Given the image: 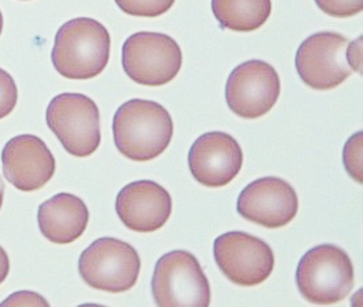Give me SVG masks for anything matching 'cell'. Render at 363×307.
<instances>
[{
    "mask_svg": "<svg viewBox=\"0 0 363 307\" xmlns=\"http://www.w3.org/2000/svg\"><path fill=\"white\" fill-rule=\"evenodd\" d=\"M173 120L162 105L147 99H130L113 118L116 147L137 162L158 157L173 138Z\"/></svg>",
    "mask_w": 363,
    "mask_h": 307,
    "instance_id": "cell-1",
    "label": "cell"
},
{
    "mask_svg": "<svg viewBox=\"0 0 363 307\" xmlns=\"http://www.w3.org/2000/svg\"><path fill=\"white\" fill-rule=\"evenodd\" d=\"M110 42L108 28L96 19H72L55 35L51 61L65 78L90 79L108 66Z\"/></svg>",
    "mask_w": 363,
    "mask_h": 307,
    "instance_id": "cell-2",
    "label": "cell"
},
{
    "mask_svg": "<svg viewBox=\"0 0 363 307\" xmlns=\"http://www.w3.org/2000/svg\"><path fill=\"white\" fill-rule=\"evenodd\" d=\"M355 282L349 255L337 246L311 248L296 269V284L303 298L314 305H334L350 294Z\"/></svg>",
    "mask_w": 363,
    "mask_h": 307,
    "instance_id": "cell-3",
    "label": "cell"
},
{
    "mask_svg": "<svg viewBox=\"0 0 363 307\" xmlns=\"http://www.w3.org/2000/svg\"><path fill=\"white\" fill-rule=\"evenodd\" d=\"M152 293L160 307H208L211 286L199 260L188 251H172L158 259Z\"/></svg>",
    "mask_w": 363,
    "mask_h": 307,
    "instance_id": "cell-4",
    "label": "cell"
},
{
    "mask_svg": "<svg viewBox=\"0 0 363 307\" xmlns=\"http://www.w3.org/2000/svg\"><path fill=\"white\" fill-rule=\"evenodd\" d=\"M78 270L90 287L106 293H123L137 283L141 259L129 243L116 238H101L79 257Z\"/></svg>",
    "mask_w": 363,
    "mask_h": 307,
    "instance_id": "cell-5",
    "label": "cell"
},
{
    "mask_svg": "<svg viewBox=\"0 0 363 307\" xmlns=\"http://www.w3.org/2000/svg\"><path fill=\"white\" fill-rule=\"evenodd\" d=\"M182 51L177 42L161 33H135L122 48V67L135 84L158 87L180 73Z\"/></svg>",
    "mask_w": 363,
    "mask_h": 307,
    "instance_id": "cell-6",
    "label": "cell"
},
{
    "mask_svg": "<svg viewBox=\"0 0 363 307\" xmlns=\"http://www.w3.org/2000/svg\"><path fill=\"white\" fill-rule=\"evenodd\" d=\"M46 123L75 157H87L101 144V123L97 104L85 94L63 93L50 101Z\"/></svg>",
    "mask_w": 363,
    "mask_h": 307,
    "instance_id": "cell-7",
    "label": "cell"
},
{
    "mask_svg": "<svg viewBox=\"0 0 363 307\" xmlns=\"http://www.w3.org/2000/svg\"><path fill=\"white\" fill-rule=\"evenodd\" d=\"M213 255L221 272L242 287L264 282L275 266L272 248L264 240L242 231L220 235L215 240Z\"/></svg>",
    "mask_w": 363,
    "mask_h": 307,
    "instance_id": "cell-8",
    "label": "cell"
},
{
    "mask_svg": "<svg viewBox=\"0 0 363 307\" xmlns=\"http://www.w3.org/2000/svg\"><path fill=\"white\" fill-rule=\"evenodd\" d=\"M280 97V78L264 61L252 60L239 65L228 77L225 99L230 111L245 120L266 116Z\"/></svg>",
    "mask_w": 363,
    "mask_h": 307,
    "instance_id": "cell-9",
    "label": "cell"
},
{
    "mask_svg": "<svg viewBox=\"0 0 363 307\" xmlns=\"http://www.w3.org/2000/svg\"><path fill=\"white\" fill-rule=\"evenodd\" d=\"M349 40L337 33H316L299 46L295 66L303 82L315 90H331L352 70L346 58Z\"/></svg>",
    "mask_w": 363,
    "mask_h": 307,
    "instance_id": "cell-10",
    "label": "cell"
},
{
    "mask_svg": "<svg viewBox=\"0 0 363 307\" xmlns=\"http://www.w3.org/2000/svg\"><path fill=\"white\" fill-rule=\"evenodd\" d=\"M299 199L279 177H262L247 185L238 199L239 215L266 228L286 227L296 216Z\"/></svg>",
    "mask_w": 363,
    "mask_h": 307,
    "instance_id": "cell-11",
    "label": "cell"
},
{
    "mask_svg": "<svg viewBox=\"0 0 363 307\" xmlns=\"http://www.w3.org/2000/svg\"><path fill=\"white\" fill-rule=\"evenodd\" d=\"M3 174L23 192H34L49 183L55 173V159L39 137L21 135L11 138L1 152Z\"/></svg>",
    "mask_w": 363,
    "mask_h": 307,
    "instance_id": "cell-12",
    "label": "cell"
},
{
    "mask_svg": "<svg viewBox=\"0 0 363 307\" xmlns=\"http://www.w3.org/2000/svg\"><path fill=\"white\" fill-rule=\"evenodd\" d=\"M189 169L200 184L218 188L230 184L242 167V150L232 135L209 132L200 135L189 150Z\"/></svg>",
    "mask_w": 363,
    "mask_h": 307,
    "instance_id": "cell-13",
    "label": "cell"
},
{
    "mask_svg": "<svg viewBox=\"0 0 363 307\" xmlns=\"http://www.w3.org/2000/svg\"><path fill=\"white\" fill-rule=\"evenodd\" d=\"M172 197L161 185L141 180L123 186L116 200V211L125 227L135 233L157 231L169 221Z\"/></svg>",
    "mask_w": 363,
    "mask_h": 307,
    "instance_id": "cell-14",
    "label": "cell"
},
{
    "mask_svg": "<svg viewBox=\"0 0 363 307\" xmlns=\"http://www.w3.org/2000/svg\"><path fill=\"white\" fill-rule=\"evenodd\" d=\"M89 224V209L82 199L58 194L38 209V225L42 235L55 245H70L81 238Z\"/></svg>",
    "mask_w": 363,
    "mask_h": 307,
    "instance_id": "cell-15",
    "label": "cell"
},
{
    "mask_svg": "<svg viewBox=\"0 0 363 307\" xmlns=\"http://www.w3.org/2000/svg\"><path fill=\"white\" fill-rule=\"evenodd\" d=\"M212 11L223 28L251 33L268 21L272 3L271 0H212Z\"/></svg>",
    "mask_w": 363,
    "mask_h": 307,
    "instance_id": "cell-16",
    "label": "cell"
},
{
    "mask_svg": "<svg viewBox=\"0 0 363 307\" xmlns=\"http://www.w3.org/2000/svg\"><path fill=\"white\" fill-rule=\"evenodd\" d=\"M122 11L133 16L156 18L168 13L176 0H114Z\"/></svg>",
    "mask_w": 363,
    "mask_h": 307,
    "instance_id": "cell-17",
    "label": "cell"
},
{
    "mask_svg": "<svg viewBox=\"0 0 363 307\" xmlns=\"http://www.w3.org/2000/svg\"><path fill=\"white\" fill-rule=\"evenodd\" d=\"M362 137V132L351 135L350 140L346 143L343 149V161L346 171L359 184L363 183Z\"/></svg>",
    "mask_w": 363,
    "mask_h": 307,
    "instance_id": "cell-18",
    "label": "cell"
},
{
    "mask_svg": "<svg viewBox=\"0 0 363 307\" xmlns=\"http://www.w3.org/2000/svg\"><path fill=\"white\" fill-rule=\"evenodd\" d=\"M323 13L334 18H349L361 13L363 0H315Z\"/></svg>",
    "mask_w": 363,
    "mask_h": 307,
    "instance_id": "cell-19",
    "label": "cell"
},
{
    "mask_svg": "<svg viewBox=\"0 0 363 307\" xmlns=\"http://www.w3.org/2000/svg\"><path fill=\"white\" fill-rule=\"evenodd\" d=\"M18 102V87L13 77L0 69V120L6 118L15 109Z\"/></svg>",
    "mask_w": 363,
    "mask_h": 307,
    "instance_id": "cell-20",
    "label": "cell"
},
{
    "mask_svg": "<svg viewBox=\"0 0 363 307\" xmlns=\"http://www.w3.org/2000/svg\"><path fill=\"white\" fill-rule=\"evenodd\" d=\"M22 306V305H28V306H49L46 299H43L40 295L33 294L30 291H21L15 295H11L9 299H6L0 306Z\"/></svg>",
    "mask_w": 363,
    "mask_h": 307,
    "instance_id": "cell-21",
    "label": "cell"
},
{
    "mask_svg": "<svg viewBox=\"0 0 363 307\" xmlns=\"http://www.w3.org/2000/svg\"><path fill=\"white\" fill-rule=\"evenodd\" d=\"M346 58H347L351 70L361 73V70H362V38H358L357 40L347 45Z\"/></svg>",
    "mask_w": 363,
    "mask_h": 307,
    "instance_id": "cell-22",
    "label": "cell"
},
{
    "mask_svg": "<svg viewBox=\"0 0 363 307\" xmlns=\"http://www.w3.org/2000/svg\"><path fill=\"white\" fill-rule=\"evenodd\" d=\"M10 272V259L4 248L0 246V284L6 281L7 275Z\"/></svg>",
    "mask_w": 363,
    "mask_h": 307,
    "instance_id": "cell-23",
    "label": "cell"
},
{
    "mask_svg": "<svg viewBox=\"0 0 363 307\" xmlns=\"http://www.w3.org/2000/svg\"><path fill=\"white\" fill-rule=\"evenodd\" d=\"M3 197H4V183L1 180V177H0V209H1V206H3Z\"/></svg>",
    "mask_w": 363,
    "mask_h": 307,
    "instance_id": "cell-24",
    "label": "cell"
},
{
    "mask_svg": "<svg viewBox=\"0 0 363 307\" xmlns=\"http://www.w3.org/2000/svg\"><path fill=\"white\" fill-rule=\"evenodd\" d=\"M1 31H3V15H1V11H0V35H1Z\"/></svg>",
    "mask_w": 363,
    "mask_h": 307,
    "instance_id": "cell-25",
    "label": "cell"
},
{
    "mask_svg": "<svg viewBox=\"0 0 363 307\" xmlns=\"http://www.w3.org/2000/svg\"><path fill=\"white\" fill-rule=\"evenodd\" d=\"M25 1H27V0H25Z\"/></svg>",
    "mask_w": 363,
    "mask_h": 307,
    "instance_id": "cell-26",
    "label": "cell"
}]
</instances>
